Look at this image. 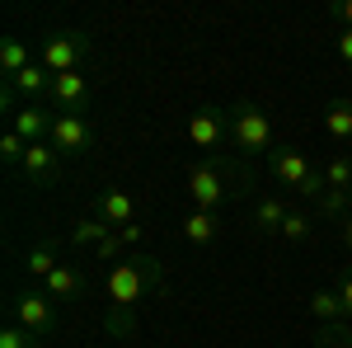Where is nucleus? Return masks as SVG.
Segmentation results:
<instances>
[{"label":"nucleus","instance_id":"obj_11","mask_svg":"<svg viewBox=\"0 0 352 348\" xmlns=\"http://www.w3.org/2000/svg\"><path fill=\"white\" fill-rule=\"evenodd\" d=\"M19 170H24V179H28V184H38V188H52L56 179H61V156L52 151V141H33Z\"/></svg>","mask_w":352,"mask_h":348},{"label":"nucleus","instance_id":"obj_19","mask_svg":"<svg viewBox=\"0 0 352 348\" xmlns=\"http://www.w3.org/2000/svg\"><path fill=\"white\" fill-rule=\"evenodd\" d=\"M109 236H113V226H104L99 216H80V221L71 226V245H76V249H99Z\"/></svg>","mask_w":352,"mask_h":348},{"label":"nucleus","instance_id":"obj_30","mask_svg":"<svg viewBox=\"0 0 352 348\" xmlns=\"http://www.w3.org/2000/svg\"><path fill=\"white\" fill-rule=\"evenodd\" d=\"M338 19H343V24L352 28V0H348V5H338Z\"/></svg>","mask_w":352,"mask_h":348},{"label":"nucleus","instance_id":"obj_18","mask_svg":"<svg viewBox=\"0 0 352 348\" xmlns=\"http://www.w3.org/2000/svg\"><path fill=\"white\" fill-rule=\"evenodd\" d=\"M287 212H292V207H287L277 193H268V198H258V207H254V226H258L263 236H277L282 221H287Z\"/></svg>","mask_w":352,"mask_h":348},{"label":"nucleus","instance_id":"obj_6","mask_svg":"<svg viewBox=\"0 0 352 348\" xmlns=\"http://www.w3.org/2000/svg\"><path fill=\"white\" fill-rule=\"evenodd\" d=\"M94 123L85 118V113H56V123H52V151L61 156V161H76V156H85L89 146H94Z\"/></svg>","mask_w":352,"mask_h":348},{"label":"nucleus","instance_id":"obj_29","mask_svg":"<svg viewBox=\"0 0 352 348\" xmlns=\"http://www.w3.org/2000/svg\"><path fill=\"white\" fill-rule=\"evenodd\" d=\"M338 231H343V245L352 249V216H343V221H338Z\"/></svg>","mask_w":352,"mask_h":348},{"label":"nucleus","instance_id":"obj_23","mask_svg":"<svg viewBox=\"0 0 352 348\" xmlns=\"http://www.w3.org/2000/svg\"><path fill=\"white\" fill-rule=\"evenodd\" d=\"M24 156H28V141L19 132H5V136H0V161H5V165H14V170H19Z\"/></svg>","mask_w":352,"mask_h":348},{"label":"nucleus","instance_id":"obj_5","mask_svg":"<svg viewBox=\"0 0 352 348\" xmlns=\"http://www.w3.org/2000/svg\"><path fill=\"white\" fill-rule=\"evenodd\" d=\"M14 325L19 329H28V334H38V339H47V334H56V301L43 287H33L28 283L24 292L14 296Z\"/></svg>","mask_w":352,"mask_h":348},{"label":"nucleus","instance_id":"obj_21","mask_svg":"<svg viewBox=\"0 0 352 348\" xmlns=\"http://www.w3.org/2000/svg\"><path fill=\"white\" fill-rule=\"evenodd\" d=\"M324 184L338 188V193H348L352 188V156H333V161L324 165Z\"/></svg>","mask_w":352,"mask_h":348},{"label":"nucleus","instance_id":"obj_13","mask_svg":"<svg viewBox=\"0 0 352 348\" xmlns=\"http://www.w3.org/2000/svg\"><path fill=\"white\" fill-rule=\"evenodd\" d=\"M310 316L324 325V329H343V325H352V316L343 311V296L329 292V287H320V292L310 296Z\"/></svg>","mask_w":352,"mask_h":348},{"label":"nucleus","instance_id":"obj_20","mask_svg":"<svg viewBox=\"0 0 352 348\" xmlns=\"http://www.w3.org/2000/svg\"><path fill=\"white\" fill-rule=\"evenodd\" d=\"M324 132L333 141H352V99H333L324 108Z\"/></svg>","mask_w":352,"mask_h":348},{"label":"nucleus","instance_id":"obj_3","mask_svg":"<svg viewBox=\"0 0 352 348\" xmlns=\"http://www.w3.org/2000/svg\"><path fill=\"white\" fill-rule=\"evenodd\" d=\"M268 170H272V179L282 188H296L300 198H324L329 193V184H324V170H315L310 165V156L305 151H296V146H277L268 156Z\"/></svg>","mask_w":352,"mask_h":348},{"label":"nucleus","instance_id":"obj_15","mask_svg":"<svg viewBox=\"0 0 352 348\" xmlns=\"http://www.w3.org/2000/svg\"><path fill=\"white\" fill-rule=\"evenodd\" d=\"M179 231H184V240H188V245H217L221 221H217V212H197V207H192V212L179 221Z\"/></svg>","mask_w":352,"mask_h":348},{"label":"nucleus","instance_id":"obj_31","mask_svg":"<svg viewBox=\"0 0 352 348\" xmlns=\"http://www.w3.org/2000/svg\"><path fill=\"white\" fill-rule=\"evenodd\" d=\"M348 216H352V188H348Z\"/></svg>","mask_w":352,"mask_h":348},{"label":"nucleus","instance_id":"obj_8","mask_svg":"<svg viewBox=\"0 0 352 348\" xmlns=\"http://www.w3.org/2000/svg\"><path fill=\"white\" fill-rule=\"evenodd\" d=\"M94 216H99L104 226H113V231H127V226L141 221V203H136L132 188H104V193L94 198Z\"/></svg>","mask_w":352,"mask_h":348},{"label":"nucleus","instance_id":"obj_17","mask_svg":"<svg viewBox=\"0 0 352 348\" xmlns=\"http://www.w3.org/2000/svg\"><path fill=\"white\" fill-rule=\"evenodd\" d=\"M61 264H66V259L56 254V245H52V240L38 245V249H28V283H33V287H43V283H47V278H52Z\"/></svg>","mask_w":352,"mask_h":348},{"label":"nucleus","instance_id":"obj_28","mask_svg":"<svg viewBox=\"0 0 352 348\" xmlns=\"http://www.w3.org/2000/svg\"><path fill=\"white\" fill-rule=\"evenodd\" d=\"M118 236H122L127 245H136V240H141V221H136V226H127V231H118Z\"/></svg>","mask_w":352,"mask_h":348},{"label":"nucleus","instance_id":"obj_2","mask_svg":"<svg viewBox=\"0 0 352 348\" xmlns=\"http://www.w3.org/2000/svg\"><path fill=\"white\" fill-rule=\"evenodd\" d=\"M38 61L52 71V76H66V71H85L94 61V38L85 28H56L43 38L38 48Z\"/></svg>","mask_w":352,"mask_h":348},{"label":"nucleus","instance_id":"obj_7","mask_svg":"<svg viewBox=\"0 0 352 348\" xmlns=\"http://www.w3.org/2000/svg\"><path fill=\"white\" fill-rule=\"evenodd\" d=\"M188 198L197 212H217L226 203V174H221L217 161H197L188 170Z\"/></svg>","mask_w":352,"mask_h":348},{"label":"nucleus","instance_id":"obj_4","mask_svg":"<svg viewBox=\"0 0 352 348\" xmlns=\"http://www.w3.org/2000/svg\"><path fill=\"white\" fill-rule=\"evenodd\" d=\"M230 146L235 151H249V156H272V118L258 104H235L230 108Z\"/></svg>","mask_w":352,"mask_h":348},{"label":"nucleus","instance_id":"obj_10","mask_svg":"<svg viewBox=\"0 0 352 348\" xmlns=\"http://www.w3.org/2000/svg\"><path fill=\"white\" fill-rule=\"evenodd\" d=\"M89 99H94V90H89V76H85V71L52 76V104H56V113H85Z\"/></svg>","mask_w":352,"mask_h":348},{"label":"nucleus","instance_id":"obj_1","mask_svg":"<svg viewBox=\"0 0 352 348\" xmlns=\"http://www.w3.org/2000/svg\"><path fill=\"white\" fill-rule=\"evenodd\" d=\"M160 287V259L155 254H127L122 264L109 268L104 283V329L113 339H127L136 325V311L146 306V296Z\"/></svg>","mask_w":352,"mask_h":348},{"label":"nucleus","instance_id":"obj_22","mask_svg":"<svg viewBox=\"0 0 352 348\" xmlns=\"http://www.w3.org/2000/svg\"><path fill=\"white\" fill-rule=\"evenodd\" d=\"M310 231H315V226H310V216H305V212H287V221H282L277 236H282L287 245H305V240H310Z\"/></svg>","mask_w":352,"mask_h":348},{"label":"nucleus","instance_id":"obj_25","mask_svg":"<svg viewBox=\"0 0 352 348\" xmlns=\"http://www.w3.org/2000/svg\"><path fill=\"white\" fill-rule=\"evenodd\" d=\"M320 348H352V325H343V329H320Z\"/></svg>","mask_w":352,"mask_h":348},{"label":"nucleus","instance_id":"obj_27","mask_svg":"<svg viewBox=\"0 0 352 348\" xmlns=\"http://www.w3.org/2000/svg\"><path fill=\"white\" fill-rule=\"evenodd\" d=\"M338 296H343V311L352 316V268L343 273V283H338Z\"/></svg>","mask_w":352,"mask_h":348},{"label":"nucleus","instance_id":"obj_12","mask_svg":"<svg viewBox=\"0 0 352 348\" xmlns=\"http://www.w3.org/2000/svg\"><path fill=\"white\" fill-rule=\"evenodd\" d=\"M52 123H56V113H47L43 104H19L10 113V132H19L28 146L33 141H47L52 136Z\"/></svg>","mask_w":352,"mask_h":348},{"label":"nucleus","instance_id":"obj_24","mask_svg":"<svg viewBox=\"0 0 352 348\" xmlns=\"http://www.w3.org/2000/svg\"><path fill=\"white\" fill-rule=\"evenodd\" d=\"M0 348H43V339L28 334V329H19V325H5V329H0Z\"/></svg>","mask_w":352,"mask_h":348},{"label":"nucleus","instance_id":"obj_9","mask_svg":"<svg viewBox=\"0 0 352 348\" xmlns=\"http://www.w3.org/2000/svg\"><path fill=\"white\" fill-rule=\"evenodd\" d=\"M188 141L197 151H217L221 141H230V108H197L188 118Z\"/></svg>","mask_w":352,"mask_h":348},{"label":"nucleus","instance_id":"obj_14","mask_svg":"<svg viewBox=\"0 0 352 348\" xmlns=\"http://www.w3.org/2000/svg\"><path fill=\"white\" fill-rule=\"evenodd\" d=\"M43 292L52 296V301H76V296L85 292V273H80L76 264H61L52 278L43 283Z\"/></svg>","mask_w":352,"mask_h":348},{"label":"nucleus","instance_id":"obj_26","mask_svg":"<svg viewBox=\"0 0 352 348\" xmlns=\"http://www.w3.org/2000/svg\"><path fill=\"white\" fill-rule=\"evenodd\" d=\"M333 48H338V57H343V66H352V28H343V33L333 38Z\"/></svg>","mask_w":352,"mask_h":348},{"label":"nucleus","instance_id":"obj_16","mask_svg":"<svg viewBox=\"0 0 352 348\" xmlns=\"http://www.w3.org/2000/svg\"><path fill=\"white\" fill-rule=\"evenodd\" d=\"M33 61H38V57L28 52L24 38H5V43H0V81H14V76H19L24 66H33Z\"/></svg>","mask_w":352,"mask_h":348}]
</instances>
